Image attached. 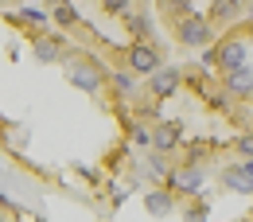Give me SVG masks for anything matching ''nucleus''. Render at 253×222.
Listing matches in <instances>:
<instances>
[{
    "label": "nucleus",
    "instance_id": "nucleus-1",
    "mask_svg": "<svg viewBox=\"0 0 253 222\" xmlns=\"http://www.w3.org/2000/svg\"><path fill=\"white\" fill-rule=\"evenodd\" d=\"M175 39H179L183 47H207V43L214 39V24H211L203 12H195V16H179V24H175Z\"/></svg>",
    "mask_w": 253,
    "mask_h": 222
},
{
    "label": "nucleus",
    "instance_id": "nucleus-2",
    "mask_svg": "<svg viewBox=\"0 0 253 222\" xmlns=\"http://www.w3.org/2000/svg\"><path fill=\"white\" fill-rule=\"evenodd\" d=\"M168 187L175 191V195H199L203 191V168L187 160V164H179V168H171V176H168Z\"/></svg>",
    "mask_w": 253,
    "mask_h": 222
},
{
    "label": "nucleus",
    "instance_id": "nucleus-3",
    "mask_svg": "<svg viewBox=\"0 0 253 222\" xmlns=\"http://www.w3.org/2000/svg\"><path fill=\"white\" fill-rule=\"evenodd\" d=\"M66 82H74L78 90H86V94H101V86H105V74H101V66L94 63H74L66 66Z\"/></svg>",
    "mask_w": 253,
    "mask_h": 222
},
{
    "label": "nucleus",
    "instance_id": "nucleus-4",
    "mask_svg": "<svg viewBox=\"0 0 253 222\" xmlns=\"http://www.w3.org/2000/svg\"><path fill=\"white\" fill-rule=\"evenodd\" d=\"M160 66L164 63H160V51L152 43H132V47H128V70H132L136 78H152Z\"/></svg>",
    "mask_w": 253,
    "mask_h": 222
},
{
    "label": "nucleus",
    "instance_id": "nucleus-5",
    "mask_svg": "<svg viewBox=\"0 0 253 222\" xmlns=\"http://www.w3.org/2000/svg\"><path fill=\"white\" fill-rule=\"evenodd\" d=\"M179 82H183V70L179 66H160L156 74L148 78V94L156 97V101H164V97H171L179 90Z\"/></svg>",
    "mask_w": 253,
    "mask_h": 222
},
{
    "label": "nucleus",
    "instance_id": "nucleus-6",
    "mask_svg": "<svg viewBox=\"0 0 253 222\" xmlns=\"http://www.w3.org/2000/svg\"><path fill=\"white\" fill-rule=\"evenodd\" d=\"M179 140H183V125H179V121H160V125L152 129V148L164 152V156H168V152H175V148H179Z\"/></svg>",
    "mask_w": 253,
    "mask_h": 222
},
{
    "label": "nucleus",
    "instance_id": "nucleus-7",
    "mask_svg": "<svg viewBox=\"0 0 253 222\" xmlns=\"http://www.w3.org/2000/svg\"><path fill=\"white\" fill-rule=\"evenodd\" d=\"M144 211H148L152 219H171V211H175V191L171 187L144 191Z\"/></svg>",
    "mask_w": 253,
    "mask_h": 222
},
{
    "label": "nucleus",
    "instance_id": "nucleus-8",
    "mask_svg": "<svg viewBox=\"0 0 253 222\" xmlns=\"http://www.w3.org/2000/svg\"><path fill=\"white\" fill-rule=\"evenodd\" d=\"M222 187L242 191V195H253V172L246 168V164H230V168L222 172Z\"/></svg>",
    "mask_w": 253,
    "mask_h": 222
},
{
    "label": "nucleus",
    "instance_id": "nucleus-9",
    "mask_svg": "<svg viewBox=\"0 0 253 222\" xmlns=\"http://www.w3.org/2000/svg\"><path fill=\"white\" fill-rule=\"evenodd\" d=\"M226 94L234 97H250L253 94V66H238V70H226Z\"/></svg>",
    "mask_w": 253,
    "mask_h": 222
},
{
    "label": "nucleus",
    "instance_id": "nucleus-10",
    "mask_svg": "<svg viewBox=\"0 0 253 222\" xmlns=\"http://www.w3.org/2000/svg\"><path fill=\"white\" fill-rule=\"evenodd\" d=\"M218 66L222 70H238L246 66V39H226L218 47Z\"/></svg>",
    "mask_w": 253,
    "mask_h": 222
},
{
    "label": "nucleus",
    "instance_id": "nucleus-11",
    "mask_svg": "<svg viewBox=\"0 0 253 222\" xmlns=\"http://www.w3.org/2000/svg\"><path fill=\"white\" fill-rule=\"evenodd\" d=\"M32 51H35V59H39V63H55V59H59V39H47V35H35Z\"/></svg>",
    "mask_w": 253,
    "mask_h": 222
},
{
    "label": "nucleus",
    "instance_id": "nucleus-12",
    "mask_svg": "<svg viewBox=\"0 0 253 222\" xmlns=\"http://www.w3.org/2000/svg\"><path fill=\"white\" fill-rule=\"evenodd\" d=\"M128 32L136 35V43H148L152 39V20L148 16H128Z\"/></svg>",
    "mask_w": 253,
    "mask_h": 222
},
{
    "label": "nucleus",
    "instance_id": "nucleus-13",
    "mask_svg": "<svg viewBox=\"0 0 253 222\" xmlns=\"http://www.w3.org/2000/svg\"><path fill=\"white\" fill-rule=\"evenodd\" d=\"M109 82H113V90L121 94V101H128V97H136V82H132L128 74H113Z\"/></svg>",
    "mask_w": 253,
    "mask_h": 222
},
{
    "label": "nucleus",
    "instance_id": "nucleus-14",
    "mask_svg": "<svg viewBox=\"0 0 253 222\" xmlns=\"http://www.w3.org/2000/svg\"><path fill=\"white\" fill-rule=\"evenodd\" d=\"M55 24H59V28L78 24V8H74V4H59V8H55Z\"/></svg>",
    "mask_w": 253,
    "mask_h": 222
},
{
    "label": "nucleus",
    "instance_id": "nucleus-15",
    "mask_svg": "<svg viewBox=\"0 0 253 222\" xmlns=\"http://www.w3.org/2000/svg\"><path fill=\"white\" fill-rule=\"evenodd\" d=\"M16 16H20L24 24H35V28H47V12H43V8H20Z\"/></svg>",
    "mask_w": 253,
    "mask_h": 222
},
{
    "label": "nucleus",
    "instance_id": "nucleus-16",
    "mask_svg": "<svg viewBox=\"0 0 253 222\" xmlns=\"http://www.w3.org/2000/svg\"><path fill=\"white\" fill-rule=\"evenodd\" d=\"M128 136H132V144H140V148H144V144H152V129L140 125V121L132 125V133H128Z\"/></svg>",
    "mask_w": 253,
    "mask_h": 222
},
{
    "label": "nucleus",
    "instance_id": "nucleus-17",
    "mask_svg": "<svg viewBox=\"0 0 253 222\" xmlns=\"http://www.w3.org/2000/svg\"><path fill=\"white\" fill-rule=\"evenodd\" d=\"M230 16H238V0H218L214 4V20H230Z\"/></svg>",
    "mask_w": 253,
    "mask_h": 222
},
{
    "label": "nucleus",
    "instance_id": "nucleus-18",
    "mask_svg": "<svg viewBox=\"0 0 253 222\" xmlns=\"http://www.w3.org/2000/svg\"><path fill=\"white\" fill-rule=\"evenodd\" d=\"M234 148H238V156H242V160H253V133H242Z\"/></svg>",
    "mask_w": 253,
    "mask_h": 222
},
{
    "label": "nucleus",
    "instance_id": "nucleus-19",
    "mask_svg": "<svg viewBox=\"0 0 253 222\" xmlns=\"http://www.w3.org/2000/svg\"><path fill=\"white\" fill-rule=\"evenodd\" d=\"M101 8L113 16H128V0H101Z\"/></svg>",
    "mask_w": 253,
    "mask_h": 222
},
{
    "label": "nucleus",
    "instance_id": "nucleus-20",
    "mask_svg": "<svg viewBox=\"0 0 253 222\" xmlns=\"http://www.w3.org/2000/svg\"><path fill=\"white\" fill-rule=\"evenodd\" d=\"M183 219H187V222H207V207H199V203H195V207L183 211Z\"/></svg>",
    "mask_w": 253,
    "mask_h": 222
},
{
    "label": "nucleus",
    "instance_id": "nucleus-21",
    "mask_svg": "<svg viewBox=\"0 0 253 222\" xmlns=\"http://www.w3.org/2000/svg\"><path fill=\"white\" fill-rule=\"evenodd\" d=\"M47 4H51V8H59V4H70V0H47Z\"/></svg>",
    "mask_w": 253,
    "mask_h": 222
},
{
    "label": "nucleus",
    "instance_id": "nucleus-22",
    "mask_svg": "<svg viewBox=\"0 0 253 222\" xmlns=\"http://www.w3.org/2000/svg\"><path fill=\"white\" fill-rule=\"evenodd\" d=\"M246 168H250V172H253V160H246Z\"/></svg>",
    "mask_w": 253,
    "mask_h": 222
},
{
    "label": "nucleus",
    "instance_id": "nucleus-23",
    "mask_svg": "<svg viewBox=\"0 0 253 222\" xmlns=\"http://www.w3.org/2000/svg\"><path fill=\"white\" fill-rule=\"evenodd\" d=\"M250 20H253V8H250Z\"/></svg>",
    "mask_w": 253,
    "mask_h": 222
}]
</instances>
